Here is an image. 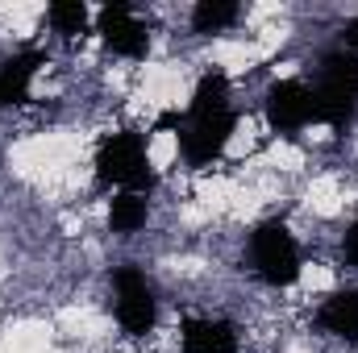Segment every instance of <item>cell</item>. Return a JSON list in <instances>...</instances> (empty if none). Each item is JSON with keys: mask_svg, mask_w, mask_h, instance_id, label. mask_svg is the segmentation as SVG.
Listing matches in <instances>:
<instances>
[{"mask_svg": "<svg viewBox=\"0 0 358 353\" xmlns=\"http://www.w3.org/2000/svg\"><path fill=\"white\" fill-rule=\"evenodd\" d=\"M96 183L100 187H117L129 195H146L155 187V171H150V154H146V137L125 129L100 142L96 150Z\"/></svg>", "mask_w": 358, "mask_h": 353, "instance_id": "1", "label": "cell"}, {"mask_svg": "<svg viewBox=\"0 0 358 353\" xmlns=\"http://www.w3.org/2000/svg\"><path fill=\"white\" fill-rule=\"evenodd\" d=\"M317 108L321 121L329 129H346L358 108V54L355 50H334L321 63V80H317Z\"/></svg>", "mask_w": 358, "mask_h": 353, "instance_id": "2", "label": "cell"}, {"mask_svg": "<svg viewBox=\"0 0 358 353\" xmlns=\"http://www.w3.org/2000/svg\"><path fill=\"white\" fill-rule=\"evenodd\" d=\"M250 258L267 287H292L300 278V246L283 220H267L250 237Z\"/></svg>", "mask_w": 358, "mask_h": 353, "instance_id": "3", "label": "cell"}, {"mask_svg": "<svg viewBox=\"0 0 358 353\" xmlns=\"http://www.w3.org/2000/svg\"><path fill=\"white\" fill-rule=\"evenodd\" d=\"M238 129V112H217V117H187L183 112V125H179V154L187 167H208L213 158L225 154L229 137Z\"/></svg>", "mask_w": 358, "mask_h": 353, "instance_id": "4", "label": "cell"}, {"mask_svg": "<svg viewBox=\"0 0 358 353\" xmlns=\"http://www.w3.org/2000/svg\"><path fill=\"white\" fill-rule=\"evenodd\" d=\"M113 291H117V320L129 337H146L159 320V303L155 291L146 283V274L138 266H121L113 270Z\"/></svg>", "mask_w": 358, "mask_h": 353, "instance_id": "5", "label": "cell"}, {"mask_svg": "<svg viewBox=\"0 0 358 353\" xmlns=\"http://www.w3.org/2000/svg\"><path fill=\"white\" fill-rule=\"evenodd\" d=\"M267 125L275 133H300L308 125L321 121V108H317V91L300 80H279L267 88Z\"/></svg>", "mask_w": 358, "mask_h": 353, "instance_id": "6", "label": "cell"}, {"mask_svg": "<svg viewBox=\"0 0 358 353\" xmlns=\"http://www.w3.org/2000/svg\"><path fill=\"white\" fill-rule=\"evenodd\" d=\"M96 33L121 59H146V50H150V29L134 17V8L125 0H108L96 13Z\"/></svg>", "mask_w": 358, "mask_h": 353, "instance_id": "7", "label": "cell"}, {"mask_svg": "<svg viewBox=\"0 0 358 353\" xmlns=\"http://www.w3.org/2000/svg\"><path fill=\"white\" fill-rule=\"evenodd\" d=\"M179 350L183 353H242L238 333L229 320H187L179 329Z\"/></svg>", "mask_w": 358, "mask_h": 353, "instance_id": "8", "label": "cell"}, {"mask_svg": "<svg viewBox=\"0 0 358 353\" xmlns=\"http://www.w3.org/2000/svg\"><path fill=\"white\" fill-rule=\"evenodd\" d=\"M46 67V54L42 50H21L13 54L4 67H0V100L4 104H29V84L34 75Z\"/></svg>", "mask_w": 358, "mask_h": 353, "instance_id": "9", "label": "cell"}, {"mask_svg": "<svg viewBox=\"0 0 358 353\" xmlns=\"http://www.w3.org/2000/svg\"><path fill=\"white\" fill-rule=\"evenodd\" d=\"M317 324H321L325 333H334V337L358 345V291H334V295L321 303Z\"/></svg>", "mask_w": 358, "mask_h": 353, "instance_id": "10", "label": "cell"}, {"mask_svg": "<svg viewBox=\"0 0 358 353\" xmlns=\"http://www.w3.org/2000/svg\"><path fill=\"white\" fill-rule=\"evenodd\" d=\"M217 112H229V75L208 71V75L196 84V91H192L187 117H217Z\"/></svg>", "mask_w": 358, "mask_h": 353, "instance_id": "11", "label": "cell"}, {"mask_svg": "<svg viewBox=\"0 0 358 353\" xmlns=\"http://www.w3.org/2000/svg\"><path fill=\"white\" fill-rule=\"evenodd\" d=\"M146 216H150L146 195H129V191H121V195L108 204V229H113L117 237H134V233L146 225Z\"/></svg>", "mask_w": 358, "mask_h": 353, "instance_id": "12", "label": "cell"}, {"mask_svg": "<svg viewBox=\"0 0 358 353\" xmlns=\"http://www.w3.org/2000/svg\"><path fill=\"white\" fill-rule=\"evenodd\" d=\"M238 17H242L238 0H200L192 8V29L196 33H221V29L238 25Z\"/></svg>", "mask_w": 358, "mask_h": 353, "instance_id": "13", "label": "cell"}, {"mask_svg": "<svg viewBox=\"0 0 358 353\" xmlns=\"http://www.w3.org/2000/svg\"><path fill=\"white\" fill-rule=\"evenodd\" d=\"M46 21L63 38H84L88 33V4L84 0H55L46 8Z\"/></svg>", "mask_w": 358, "mask_h": 353, "instance_id": "14", "label": "cell"}, {"mask_svg": "<svg viewBox=\"0 0 358 353\" xmlns=\"http://www.w3.org/2000/svg\"><path fill=\"white\" fill-rule=\"evenodd\" d=\"M342 258H346V266L358 270V225H350L346 237H342Z\"/></svg>", "mask_w": 358, "mask_h": 353, "instance_id": "15", "label": "cell"}, {"mask_svg": "<svg viewBox=\"0 0 358 353\" xmlns=\"http://www.w3.org/2000/svg\"><path fill=\"white\" fill-rule=\"evenodd\" d=\"M342 38H346V50L355 46V54H358V21H346L342 25Z\"/></svg>", "mask_w": 358, "mask_h": 353, "instance_id": "16", "label": "cell"}, {"mask_svg": "<svg viewBox=\"0 0 358 353\" xmlns=\"http://www.w3.org/2000/svg\"><path fill=\"white\" fill-rule=\"evenodd\" d=\"M0 108H4V100H0Z\"/></svg>", "mask_w": 358, "mask_h": 353, "instance_id": "17", "label": "cell"}]
</instances>
